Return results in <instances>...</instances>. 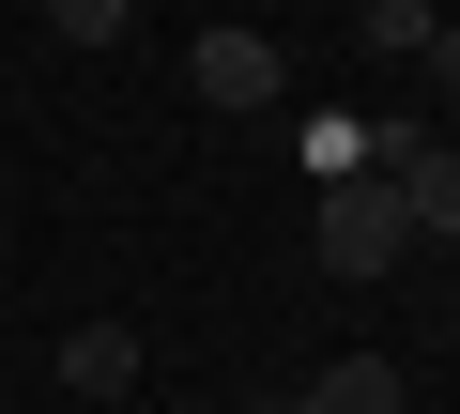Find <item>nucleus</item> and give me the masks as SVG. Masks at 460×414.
Wrapping results in <instances>:
<instances>
[{"instance_id":"1","label":"nucleus","mask_w":460,"mask_h":414,"mask_svg":"<svg viewBox=\"0 0 460 414\" xmlns=\"http://www.w3.org/2000/svg\"><path fill=\"white\" fill-rule=\"evenodd\" d=\"M307 246H323V277H384L414 231H399V184L384 169H353V184H323L307 199Z\"/></svg>"},{"instance_id":"2","label":"nucleus","mask_w":460,"mask_h":414,"mask_svg":"<svg viewBox=\"0 0 460 414\" xmlns=\"http://www.w3.org/2000/svg\"><path fill=\"white\" fill-rule=\"evenodd\" d=\"M184 77H199V108H277V31H246V16H215V31L184 47Z\"/></svg>"},{"instance_id":"3","label":"nucleus","mask_w":460,"mask_h":414,"mask_svg":"<svg viewBox=\"0 0 460 414\" xmlns=\"http://www.w3.org/2000/svg\"><path fill=\"white\" fill-rule=\"evenodd\" d=\"M384 184H399V231L414 246H460V138H414Z\"/></svg>"},{"instance_id":"4","label":"nucleus","mask_w":460,"mask_h":414,"mask_svg":"<svg viewBox=\"0 0 460 414\" xmlns=\"http://www.w3.org/2000/svg\"><path fill=\"white\" fill-rule=\"evenodd\" d=\"M47 368H62L77 399H138V322H77V338H62Z\"/></svg>"},{"instance_id":"5","label":"nucleus","mask_w":460,"mask_h":414,"mask_svg":"<svg viewBox=\"0 0 460 414\" xmlns=\"http://www.w3.org/2000/svg\"><path fill=\"white\" fill-rule=\"evenodd\" d=\"M292 414H414V383H399V353H338Z\"/></svg>"},{"instance_id":"6","label":"nucleus","mask_w":460,"mask_h":414,"mask_svg":"<svg viewBox=\"0 0 460 414\" xmlns=\"http://www.w3.org/2000/svg\"><path fill=\"white\" fill-rule=\"evenodd\" d=\"M353 31H368V47H384V62H414V47H429V31H445V16H429V0H353Z\"/></svg>"},{"instance_id":"7","label":"nucleus","mask_w":460,"mask_h":414,"mask_svg":"<svg viewBox=\"0 0 460 414\" xmlns=\"http://www.w3.org/2000/svg\"><path fill=\"white\" fill-rule=\"evenodd\" d=\"M47 31H62V47H108V31H123V0H47Z\"/></svg>"},{"instance_id":"8","label":"nucleus","mask_w":460,"mask_h":414,"mask_svg":"<svg viewBox=\"0 0 460 414\" xmlns=\"http://www.w3.org/2000/svg\"><path fill=\"white\" fill-rule=\"evenodd\" d=\"M414 62H429V108H460V16H445V31L414 47Z\"/></svg>"}]
</instances>
